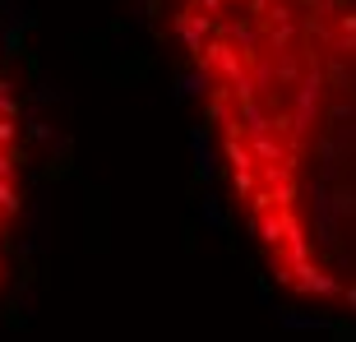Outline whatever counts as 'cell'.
Instances as JSON below:
<instances>
[{"mask_svg": "<svg viewBox=\"0 0 356 342\" xmlns=\"http://www.w3.org/2000/svg\"><path fill=\"white\" fill-rule=\"evenodd\" d=\"M158 24L268 277L356 324V0H158Z\"/></svg>", "mask_w": 356, "mask_h": 342, "instance_id": "6da1fadb", "label": "cell"}, {"mask_svg": "<svg viewBox=\"0 0 356 342\" xmlns=\"http://www.w3.org/2000/svg\"><path fill=\"white\" fill-rule=\"evenodd\" d=\"M24 106L14 92L10 74L0 65V287L10 277V254H14V231L24 218Z\"/></svg>", "mask_w": 356, "mask_h": 342, "instance_id": "7a4b0ae2", "label": "cell"}]
</instances>
